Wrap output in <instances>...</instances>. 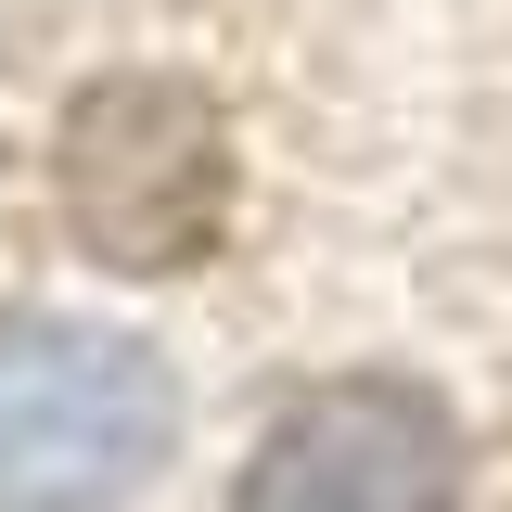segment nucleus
<instances>
[{"mask_svg":"<svg viewBox=\"0 0 512 512\" xmlns=\"http://www.w3.org/2000/svg\"><path fill=\"white\" fill-rule=\"evenodd\" d=\"M180 436V384L103 320H0V512H116Z\"/></svg>","mask_w":512,"mask_h":512,"instance_id":"nucleus-1","label":"nucleus"},{"mask_svg":"<svg viewBox=\"0 0 512 512\" xmlns=\"http://www.w3.org/2000/svg\"><path fill=\"white\" fill-rule=\"evenodd\" d=\"M52 192L103 269H205L231 231V116L192 77H103L52 128Z\"/></svg>","mask_w":512,"mask_h":512,"instance_id":"nucleus-2","label":"nucleus"},{"mask_svg":"<svg viewBox=\"0 0 512 512\" xmlns=\"http://www.w3.org/2000/svg\"><path fill=\"white\" fill-rule=\"evenodd\" d=\"M448 487V410L410 372H346L256 436L231 512H448Z\"/></svg>","mask_w":512,"mask_h":512,"instance_id":"nucleus-3","label":"nucleus"}]
</instances>
